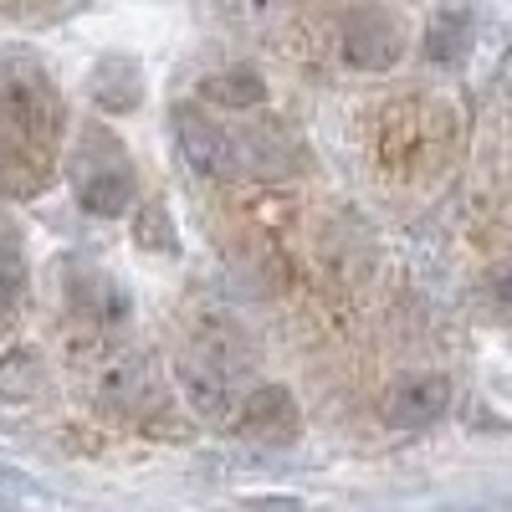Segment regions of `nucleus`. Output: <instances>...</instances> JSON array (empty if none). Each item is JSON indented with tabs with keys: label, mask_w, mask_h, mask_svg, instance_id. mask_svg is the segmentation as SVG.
Here are the masks:
<instances>
[{
	"label": "nucleus",
	"mask_w": 512,
	"mask_h": 512,
	"mask_svg": "<svg viewBox=\"0 0 512 512\" xmlns=\"http://www.w3.org/2000/svg\"><path fill=\"white\" fill-rule=\"evenodd\" d=\"M0 123L26 144L52 139V128H57L52 82L41 72H31V67H0Z\"/></svg>",
	"instance_id": "nucleus-1"
},
{
	"label": "nucleus",
	"mask_w": 512,
	"mask_h": 512,
	"mask_svg": "<svg viewBox=\"0 0 512 512\" xmlns=\"http://www.w3.org/2000/svg\"><path fill=\"white\" fill-rule=\"evenodd\" d=\"M175 139H180L195 175H205V180H241L246 175L241 139L231 128H221L216 118H205L200 108H175Z\"/></svg>",
	"instance_id": "nucleus-2"
},
{
	"label": "nucleus",
	"mask_w": 512,
	"mask_h": 512,
	"mask_svg": "<svg viewBox=\"0 0 512 512\" xmlns=\"http://www.w3.org/2000/svg\"><path fill=\"white\" fill-rule=\"evenodd\" d=\"M180 384L195 405L200 420L210 425H231L241 415V400H236V379L226 369V359L216 354H180Z\"/></svg>",
	"instance_id": "nucleus-3"
},
{
	"label": "nucleus",
	"mask_w": 512,
	"mask_h": 512,
	"mask_svg": "<svg viewBox=\"0 0 512 512\" xmlns=\"http://www.w3.org/2000/svg\"><path fill=\"white\" fill-rule=\"evenodd\" d=\"M451 405V379L446 374H405L390 384L384 395V420L400 425V431H420V425L441 420Z\"/></svg>",
	"instance_id": "nucleus-4"
},
{
	"label": "nucleus",
	"mask_w": 512,
	"mask_h": 512,
	"mask_svg": "<svg viewBox=\"0 0 512 512\" xmlns=\"http://www.w3.org/2000/svg\"><path fill=\"white\" fill-rule=\"evenodd\" d=\"M400 26L390 21V16H379V11H364V16H354L349 26H344V52H349V62L354 67H369V72H379V67H390L395 57H400Z\"/></svg>",
	"instance_id": "nucleus-5"
},
{
	"label": "nucleus",
	"mask_w": 512,
	"mask_h": 512,
	"mask_svg": "<svg viewBox=\"0 0 512 512\" xmlns=\"http://www.w3.org/2000/svg\"><path fill=\"white\" fill-rule=\"evenodd\" d=\"M246 415V431L262 436V441H292L297 436V405L282 384H256V395L241 405Z\"/></svg>",
	"instance_id": "nucleus-6"
},
{
	"label": "nucleus",
	"mask_w": 512,
	"mask_h": 512,
	"mask_svg": "<svg viewBox=\"0 0 512 512\" xmlns=\"http://www.w3.org/2000/svg\"><path fill=\"white\" fill-rule=\"evenodd\" d=\"M77 200H82V210H93V216H123L128 200H134V175H128V164L113 159V164L88 169V175L77 180Z\"/></svg>",
	"instance_id": "nucleus-7"
},
{
	"label": "nucleus",
	"mask_w": 512,
	"mask_h": 512,
	"mask_svg": "<svg viewBox=\"0 0 512 512\" xmlns=\"http://www.w3.org/2000/svg\"><path fill=\"white\" fill-rule=\"evenodd\" d=\"M93 98H98L108 113L139 108V67H134V62H123V57L98 62V72H93Z\"/></svg>",
	"instance_id": "nucleus-8"
},
{
	"label": "nucleus",
	"mask_w": 512,
	"mask_h": 512,
	"mask_svg": "<svg viewBox=\"0 0 512 512\" xmlns=\"http://www.w3.org/2000/svg\"><path fill=\"white\" fill-rule=\"evenodd\" d=\"M26 308V256L16 231L0 226V323H11Z\"/></svg>",
	"instance_id": "nucleus-9"
},
{
	"label": "nucleus",
	"mask_w": 512,
	"mask_h": 512,
	"mask_svg": "<svg viewBox=\"0 0 512 512\" xmlns=\"http://www.w3.org/2000/svg\"><path fill=\"white\" fill-rule=\"evenodd\" d=\"M205 98L216 108H256L267 98V82H262V72H251V67H226L216 77H205Z\"/></svg>",
	"instance_id": "nucleus-10"
},
{
	"label": "nucleus",
	"mask_w": 512,
	"mask_h": 512,
	"mask_svg": "<svg viewBox=\"0 0 512 512\" xmlns=\"http://www.w3.org/2000/svg\"><path fill=\"white\" fill-rule=\"evenodd\" d=\"M425 52H431L436 62H456L466 52V16L461 11H441L431 21V31H425Z\"/></svg>",
	"instance_id": "nucleus-11"
},
{
	"label": "nucleus",
	"mask_w": 512,
	"mask_h": 512,
	"mask_svg": "<svg viewBox=\"0 0 512 512\" xmlns=\"http://www.w3.org/2000/svg\"><path fill=\"white\" fill-rule=\"evenodd\" d=\"M226 11H231V21H241L246 31H277L282 21H287V11H292V0H226Z\"/></svg>",
	"instance_id": "nucleus-12"
},
{
	"label": "nucleus",
	"mask_w": 512,
	"mask_h": 512,
	"mask_svg": "<svg viewBox=\"0 0 512 512\" xmlns=\"http://www.w3.org/2000/svg\"><path fill=\"white\" fill-rule=\"evenodd\" d=\"M134 241L144 251H175L180 236H175V221H169V210L164 205H144L139 210V221H134Z\"/></svg>",
	"instance_id": "nucleus-13"
},
{
	"label": "nucleus",
	"mask_w": 512,
	"mask_h": 512,
	"mask_svg": "<svg viewBox=\"0 0 512 512\" xmlns=\"http://www.w3.org/2000/svg\"><path fill=\"white\" fill-rule=\"evenodd\" d=\"M21 374H36L31 354H16L11 364H0V395H26V390H31V379H21Z\"/></svg>",
	"instance_id": "nucleus-14"
}]
</instances>
